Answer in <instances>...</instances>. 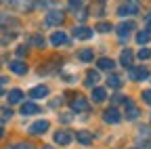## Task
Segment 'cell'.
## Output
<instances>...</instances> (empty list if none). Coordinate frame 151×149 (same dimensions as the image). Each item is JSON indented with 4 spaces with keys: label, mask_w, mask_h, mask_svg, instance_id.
I'll return each instance as SVG.
<instances>
[{
    "label": "cell",
    "mask_w": 151,
    "mask_h": 149,
    "mask_svg": "<svg viewBox=\"0 0 151 149\" xmlns=\"http://www.w3.org/2000/svg\"><path fill=\"white\" fill-rule=\"evenodd\" d=\"M139 11H141L139 0H126V2L118 9V15L120 17H130V15H137Z\"/></svg>",
    "instance_id": "6da1fadb"
},
{
    "label": "cell",
    "mask_w": 151,
    "mask_h": 149,
    "mask_svg": "<svg viewBox=\"0 0 151 149\" xmlns=\"http://www.w3.org/2000/svg\"><path fill=\"white\" fill-rule=\"evenodd\" d=\"M116 32H118V36H120L122 40H126L128 36L134 32V21H122V23L116 27Z\"/></svg>",
    "instance_id": "7a4b0ae2"
},
{
    "label": "cell",
    "mask_w": 151,
    "mask_h": 149,
    "mask_svg": "<svg viewBox=\"0 0 151 149\" xmlns=\"http://www.w3.org/2000/svg\"><path fill=\"white\" fill-rule=\"evenodd\" d=\"M103 120H105L107 124H118V122L122 120V114H120V111H118L116 107H109V109H105Z\"/></svg>",
    "instance_id": "3957f363"
},
{
    "label": "cell",
    "mask_w": 151,
    "mask_h": 149,
    "mask_svg": "<svg viewBox=\"0 0 151 149\" xmlns=\"http://www.w3.org/2000/svg\"><path fill=\"white\" fill-rule=\"evenodd\" d=\"M145 78H149V69L147 67H130V80L141 82Z\"/></svg>",
    "instance_id": "277c9868"
},
{
    "label": "cell",
    "mask_w": 151,
    "mask_h": 149,
    "mask_svg": "<svg viewBox=\"0 0 151 149\" xmlns=\"http://www.w3.org/2000/svg\"><path fill=\"white\" fill-rule=\"evenodd\" d=\"M63 21V11H50V13H46V25H59Z\"/></svg>",
    "instance_id": "5b68a950"
},
{
    "label": "cell",
    "mask_w": 151,
    "mask_h": 149,
    "mask_svg": "<svg viewBox=\"0 0 151 149\" xmlns=\"http://www.w3.org/2000/svg\"><path fill=\"white\" fill-rule=\"evenodd\" d=\"M46 130H48V122L46 120H38V122H34L29 126V135H42Z\"/></svg>",
    "instance_id": "8992f818"
},
{
    "label": "cell",
    "mask_w": 151,
    "mask_h": 149,
    "mask_svg": "<svg viewBox=\"0 0 151 149\" xmlns=\"http://www.w3.org/2000/svg\"><path fill=\"white\" fill-rule=\"evenodd\" d=\"M73 36L80 40H88V38H92V30L86 25H78V27H73Z\"/></svg>",
    "instance_id": "52a82bcc"
},
{
    "label": "cell",
    "mask_w": 151,
    "mask_h": 149,
    "mask_svg": "<svg viewBox=\"0 0 151 149\" xmlns=\"http://www.w3.org/2000/svg\"><path fill=\"white\" fill-rule=\"evenodd\" d=\"M67 42H69V38H67L65 32H55L50 36V44L52 46H61V44H67Z\"/></svg>",
    "instance_id": "ba28073f"
},
{
    "label": "cell",
    "mask_w": 151,
    "mask_h": 149,
    "mask_svg": "<svg viewBox=\"0 0 151 149\" xmlns=\"http://www.w3.org/2000/svg\"><path fill=\"white\" fill-rule=\"evenodd\" d=\"M9 69H11L13 73H17V76H23V73L27 71V65H25L23 61H11V63H9Z\"/></svg>",
    "instance_id": "9c48e42d"
},
{
    "label": "cell",
    "mask_w": 151,
    "mask_h": 149,
    "mask_svg": "<svg viewBox=\"0 0 151 149\" xmlns=\"http://www.w3.org/2000/svg\"><path fill=\"white\" fill-rule=\"evenodd\" d=\"M139 116H141L139 107L132 103V101H126V118H128V120H137Z\"/></svg>",
    "instance_id": "30bf717a"
},
{
    "label": "cell",
    "mask_w": 151,
    "mask_h": 149,
    "mask_svg": "<svg viewBox=\"0 0 151 149\" xmlns=\"http://www.w3.org/2000/svg\"><path fill=\"white\" fill-rule=\"evenodd\" d=\"M55 143L57 145H69L71 143V135L65 132V130H59V132H55Z\"/></svg>",
    "instance_id": "8fae6325"
},
{
    "label": "cell",
    "mask_w": 151,
    "mask_h": 149,
    "mask_svg": "<svg viewBox=\"0 0 151 149\" xmlns=\"http://www.w3.org/2000/svg\"><path fill=\"white\" fill-rule=\"evenodd\" d=\"M132 59H134V53L132 50H122V55H120V63L124 65V67H132Z\"/></svg>",
    "instance_id": "7c38bea8"
},
{
    "label": "cell",
    "mask_w": 151,
    "mask_h": 149,
    "mask_svg": "<svg viewBox=\"0 0 151 149\" xmlns=\"http://www.w3.org/2000/svg\"><path fill=\"white\" fill-rule=\"evenodd\" d=\"M97 67L105 69V71H111V69H116V63H113V59H109V57H101L97 61Z\"/></svg>",
    "instance_id": "4fadbf2b"
},
{
    "label": "cell",
    "mask_w": 151,
    "mask_h": 149,
    "mask_svg": "<svg viewBox=\"0 0 151 149\" xmlns=\"http://www.w3.org/2000/svg\"><path fill=\"white\" fill-rule=\"evenodd\" d=\"M48 95V88L46 86H34L32 90H29V97L32 99H44Z\"/></svg>",
    "instance_id": "5bb4252c"
},
{
    "label": "cell",
    "mask_w": 151,
    "mask_h": 149,
    "mask_svg": "<svg viewBox=\"0 0 151 149\" xmlns=\"http://www.w3.org/2000/svg\"><path fill=\"white\" fill-rule=\"evenodd\" d=\"M6 4H11V6L19 9V11H29L32 9V4L27 2V0H6Z\"/></svg>",
    "instance_id": "9a60e30c"
},
{
    "label": "cell",
    "mask_w": 151,
    "mask_h": 149,
    "mask_svg": "<svg viewBox=\"0 0 151 149\" xmlns=\"http://www.w3.org/2000/svg\"><path fill=\"white\" fill-rule=\"evenodd\" d=\"M71 109H73V111H86V109H88L86 99H82V97H76V99H73V103H71Z\"/></svg>",
    "instance_id": "2e32d148"
},
{
    "label": "cell",
    "mask_w": 151,
    "mask_h": 149,
    "mask_svg": "<svg viewBox=\"0 0 151 149\" xmlns=\"http://www.w3.org/2000/svg\"><path fill=\"white\" fill-rule=\"evenodd\" d=\"M107 99V92H105V88H101V86H97L92 90V101H97V103H103Z\"/></svg>",
    "instance_id": "e0dca14e"
},
{
    "label": "cell",
    "mask_w": 151,
    "mask_h": 149,
    "mask_svg": "<svg viewBox=\"0 0 151 149\" xmlns=\"http://www.w3.org/2000/svg\"><path fill=\"white\" fill-rule=\"evenodd\" d=\"M21 114H23V116L38 114V105H36V103H23V105H21Z\"/></svg>",
    "instance_id": "ac0fdd59"
},
{
    "label": "cell",
    "mask_w": 151,
    "mask_h": 149,
    "mask_svg": "<svg viewBox=\"0 0 151 149\" xmlns=\"http://www.w3.org/2000/svg\"><path fill=\"white\" fill-rule=\"evenodd\" d=\"M21 101H23V92L19 88H15V90L9 92V103H21Z\"/></svg>",
    "instance_id": "d6986e66"
},
{
    "label": "cell",
    "mask_w": 151,
    "mask_h": 149,
    "mask_svg": "<svg viewBox=\"0 0 151 149\" xmlns=\"http://www.w3.org/2000/svg\"><path fill=\"white\" fill-rule=\"evenodd\" d=\"M99 78H101V76H99V71H97V69H90V71H88V76H86V86H94V84L99 82Z\"/></svg>",
    "instance_id": "ffe728a7"
},
{
    "label": "cell",
    "mask_w": 151,
    "mask_h": 149,
    "mask_svg": "<svg viewBox=\"0 0 151 149\" xmlns=\"http://www.w3.org/2000/svg\"><path fill=\"white\" fill-rule=\"evenodd\" d=\"M78 57H80V61L90 63V61L94 59V55H92V50H90V48H84V50H80V53H78Z\"/></svg>",
    "instance_id": "44dd1931"
},
{
    "label": "cell",
    "mask_w": 151,
    "mask_h": 149,
    "mask_svg": "<svg viewBox=\"0 0 151 149\" xmlns=\"http://www.w3.org/2000/svg\"><path fill=\"white\" fill-rule=\"evenodd\" d=\"M76 137H78V141H80L82 145H90V143H92V135H90V132H86V130H82V132H78Z\"/></svg>",
    "instance_id": "7402d4cb"
},
{
    "label": "cell",
    "mask_w": 151,
    "mask_h": 149,
    "mask_svg": "<svg viewBox=\"0 0 151 149\" xmlns=\"http://www.w3.org/2000/svg\"><path fill=\"white\" fill-rule=\"evenodd\" d=\"M149 40H151L149 30H143V32H139V34H137V42H139V44H147Z\"/></svg>",
    "instance_id": "603a6c76"
},
{
    "label": "cell",
    "mask_w": 151,
    "mask_h": 149,
    "mask_svg": "<svg viewBox=\"0 0 151 149\" xmlns=\"http://www.w3.org/2000/svg\"><path fill=\"white\" fill-rule=\"evenodd\" d=\"M107 86L120 88V86H122V78H120V76H109V78H107Z\"/></svg>",
    "instance_id": "cb8c5ba5"
},
{
    "label": "cell",
    "mask_w": 151,
    "mask_h": 149,
    "mask_svg": "<svg viewBox=\"0 0 151 149\" xmlns=\"http://www.w3.org/2000/svg\"><path fill=\"white\" fill-rule=\"evenodd\" d=\"M137 57H139V59H149V57H151V50H149V48H141V50L137 53Z\"/></svg>",
    "instance_id": "d4e9b609"
},
{
    "label": "cell",
    "mask_w": 151,
    "mask_h": 149,
    "mask_svg": "<svg viewBox=\"0 0 151 149\" xmlns=\"http://www.w3.org/2000/svg\"><path fill=\"white\" fill-rule=\"evenodd\" d=\"M29 44H34V46H42L44 40L40 38V36H32V38H29Z\"/></svg>",
    "instance_id": "484cf974"
},
{
    "label": "cell",
    "mask_w": 151,
    "mask_h": 149,
    "mask_svg": "<svg viewBox=\"0 0 151 149\" xmlns=\"http://www.w3.org/2000/svg\"><path fill=\"white\" fill-rule=\"evenodd\" d=\"M97 32H101V34L111 32V25H109V23H99V25H97Z\"/></svg>",
    "instance_id": "4316f807"
},
{
    "label": "cell",
    "mask_w": 151,
    "mask_h": 149,
    "mask_svg": "<svg viewBox=\"0 0 151 149\" xmlns=\"http://www.w3.org/2000/svg\"><path fill=\"white\" fill-rule=\"evenodd\" d=\"M9 149H34L29 143H17V145H13V147H9Z\"/></svg>",
    "instance_id": "83f0119b"
},
{
    "label": "cell",
    "mask_w": 151,
    "mask_h": 149,
    "mask_svg": "<svg viewBox=\"0 0 151 149\" xmlns=\"http://www.w3.org/2000/svg\"><path fill=\"white\" fill-rule=\"evenodd\" d=\"M143 101L147 105H151V90H143Z\"/></svg>",
    "instance_id": "f1b7e54d"
},
{
    "label": "cell",
    "mask_w": 151,
    "mask_h": 149,
    "mask_svg": "<svg viewBox=\"0 0 151 149\" xmlns=\"http://www.w3.org/2000/svg\"><path fill=\"white\" fill-rule=\"evenodd\" d=\"M17 55H19V57H23V55H25V46H19L17 48Z\"/></svg>",
    "instance_id": "f546056e"
},
{
    "label": "cell",
    "mask_w": 151,
    "mask_h": 149,
    "mask_svg": "<svg viewBox=\"0 0 151 149\" xmlns=\"http://www.w3.org/2000/svg\"><path fill=\"white\" fill-rule=\"evenodd\" d=\"M145 21H147V25H149V27H151V13H149V15H147V19H145Z\"/></svg>",
    "instance_id": "4dcf8cb0"
},
{
    "label": "cell",
    "mask_w": 151,
    "mask_h": 149,
    "mask_svg": "<svg viewBox=\"0 0 151 149\" xmlns=\"http://www.w3.org/2000/svg\"><path fill=\"white\" fill-rule=\"evenodd\" d=\"M2 135H4V130H2V128H0V139H2Z\"/></svg>",
    "instance_id": "1f68e13d"
},
{
    "label": "cell",
    "mask_w": 151,
    "mask_h": 149,
    "mask_svg": "<svg viewBox=\"0 0 151 149\" xmlns=\"http://www.w3.org/2000/svg\"><path fill=\"white\" fill-rule=\"evenodd\" d=\"M42 149H52V147H42Z\"/></svg>",
    "instance_id": "d6a6232c"
},
{
    "label": "cell",
    "mask_w": 151,
    "mask_h": 149,
    "mask_svg": "<svg viewBox=\"0 0 151 149\" xmlns=\"http://www.w3.org/2000/svg\"><path fill=\"white\" fill-rule=\"evenodd\" d=\"M0 95H2V88H0Z\"/></svg>",
    "instance_id": "836d02e7"
}]
</instances>
